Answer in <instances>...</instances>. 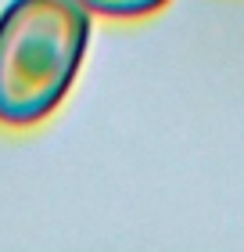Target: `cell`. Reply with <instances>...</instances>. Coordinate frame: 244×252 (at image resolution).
I'll return each mask as SVG.
<instances>
[{"mask_svg":"<svg viewBox=\"0 0 244 252\" xmlns=\"http://www.w3.org/2000/svg\"><path fill=\"white\" fill-rule=\"evenodd\" d=\"M90 40L76 0H11L0 15V123L32 126L65 101Z\"/></svg>","mask_w":244,"mask_h":252,"instance_id":"6da1fadb","label":"cell"},{"mask_svg":"<svg viewBox=\"0 0 244 252\" xmlns=\"http://www.w3.org/2000/svg\"><path fill=\"white\" fill-rule=\"evenodd\" d=\"M94 15H111V18H136V15H151L169 0H76Z\"/></svg>","mask_w":244,"mask_h":252,"instance_id":"7a4b0ae2","label":"cell"}]
</instances>
